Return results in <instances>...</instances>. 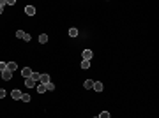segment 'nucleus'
Returning <instances> with one entry per match:
<instances>
[{
	"label": "nucleus",
	"mask_w": 159,
	"mask_h": 118,
	"mask_svg": "<svg viewBox=\"0 0 159 118\" xmlns=\"http://www.w3.org/2000/svg\"><path fill=\"white\" fill-rule=\"evenodd\" d=\"M92 49H83V53H81V56H83V60H87V62H90V58H92Z\"/></svg>",
	"instance_id": "nucleus-1"
},
{
	"label": "nucleus",
	"mask_w": 159,
	"mask_h": 118,
	"mask_svg": "<svg viewBox=\"0 0 159 118\" xmlns=\"http://www.w3.org/2000/svg\"><path fill=\"white\" fill-rule=\"evenodd\" d=\"M25 86L27 88H34V86H37V83L32 79V78H28V79H25Z\"/></svg>",
	"instance_id": "nucleus-2"
},
{
	"label": "nucleus",
	"mask_w": 159,
	"mask_h": 118,
	"mask_svg": "<svg viewBox=\"0 0 159 118\" xmlns=\"http://www.w3.org/2000/svg\"><path fill=\"white\" fill-rule=\"evenodd\" d=\"M21 95H23V93L19 92V90H12V92H11V97H12L14 101H16V99H21Z\"/></svg>",
	"instance_id": "nucleus-3"
},
{
	"label": "nucleus",
	"mask_w": 159,
	"mask_h": 118,
	"mask_svg": "<svg viewBox=\"0 0 159 118\" xmlns=\"http://www.w3.org/2000/svg\"><path fill=\"white\" fill-rule=\"evenodd\" d=\"M25 12H27L28 16H34V14H35V7H34V5H27V7H25Z\"/></svg>",
	"instance_id": "nucleus-4"
},
{
	"label": "nucleus",
	"mask_w": 159,
	"mask_h": 118,
	"mask_svg": "<svg viewBox=\"0 0 159 118\" xmlns=\"http://www.w3.org/2000/svg\"><path fill=\"white\" fill-rule=\"evenodd\" d=\"M21 74L25 76V79H28V78L32 76V71H30L28 67H25V69H21Z\"/></svg>",
	"instance_id": "nucleus-5"
},
{
	"label": "nucleus",
	"mask_w": 159,
	"mask_h": 118,
	"mask_svg": "<svg viewBox=\"0 0 159 118\" xmlns=\"http://www.w3.org/2000/svg\"><path fill=\"white\" fill-rule=\"evenodd\" d=\"M94 90L95 92H103V83L101 81H94Z\"/></svg>",
	"instance_id": "nucleus-6"
},
{
	"label": "nucleus",
	"mask_w": 159,
	"mask_h": 118,
	"mask_svg": "<svg viewBox=\"0 0 159 118\" xmlns=\"http://www.w3.org/2000/svg\"><path fill=\"white\" fill-rule=\"evenodd\" d=\"M2 78H4L5 81H9L11 78H12V72H11V71H4V72H2Z\"/></svg>",
	"instance_id": "nucleus-7"
},
{
	"label": "nucleus",
	"mask_w": 159,
	"mask_h": 118,
	"mask_svg": "<svg viewBox=\"0 0 159 118\" xmlns=\"http://www.w3.org/2000/svg\"><path fill=\"white\" fill-rule=\"evenodd\" d=\"M18 69V65H16V62H9L7 64V71H11V72H14Z\"/></svg>",
	"instance_id": "nucleus-8"
},
{
	"label": "nucleus",
	"mask_w": 159,
	"mask_h": 118,
	"mask_svg": "<svg viewBox=\"0 0 159 118\" xmlns=\"http://www.w3.org/2000/svg\"><path fill=\"white\" fill-rule=\"evenodd\" d=\"M41 83H43V85L50 83V76H48V74H41Z\"/></svg>",
	"instance_id": "nucleus-9"
},
{
	"label": "nucleus",
	"mask_w": 159,
	"mask_h": 118,
	"mask_svg": "<svg viewBox=\"0 0 159 118\" xmlns=\"http://www.w3.org/2000/svg\"><path fill=\"white\" fill-rule=\"evenodd\" d=\"M39 42H41V44L48 42V35H46V34H41V35H39Z\"/></svg>",
	"instance_id": "nucleus-10"
},
{
	"label": "nucleus",
	"mask_w": 159,
	"mask_h": 118,
	"mask_svg": "<svg viewBox=\"0 0 159 118\" xmlns=\"http://www.w3.org/2000/svg\"><path fill=\"white\" fill-rule=\"evenodd\" d=\"M30 78H32L35 83H37V81H41V74H39V72H32V76H30Z\"/></svg>",
	"instance_id": "nucleus-11"
},
{
	"label": "nucleus",
	"mask_w": 159,
	"mask_h": 118,
	"mask_svg": "<svg viewBox=\"0 0 159 118\" xmlns=\"http://www.w3.org/2000/svg\"><path fill=\"white\" fill-rule=\"evenodd\" d=\"M37 92H39V93H43V92H46V85H43V83H39V85H37Z\"/></svg>",
	"instance_id": "nucleus-12"
},
{
	"label": "nucleus",
	"mask_w": 159,
	"mask_h": 118,
	"mask_svg": "<svg viewBox=\"0 0 159 118\" xmlns=\"http://www.w3.org/2000/svg\"><path fill=\"white\" fill-rule=\"evenodd\" d=\"M85 88H94V81L92 79H87L85 81Z\"/></svg>",
	"instance_id": "nucleus-13"
},
{
	"label": "nucleus",
	"mask_w": 159,
	"mask_h": 118,
	"mask_svg": "<svg viewBox=\"0 0 159 118\" xmlns=\"http://www.w3.org/2000/svg\"><path fill=\"white\" fill-rule=\"evenodd\" d=\"M21 101H23V102H30V95H28V93H23V95H21Z\"/></svg>",
	"instance_id": "nucleus-14"
},
{
	"label": "nucleus",
	"mask_w": 159,
	"mask_h": 118,
	"mask_svg": "<svg viewBox=\"0 0 159 118\" xmlns=\"http://www.w3.org/2000/svg\"><path fill=\"white\" fill-rule=\"evenodd\" d=\"M69 35H71V37H76V35H78V30H76V28H69Z\"/></svg>",
	"instance_id": "nucleus-15"
},
{
	"label": "nucleus",
	"mask_w": 159,
	"mask_h": 118,
	"mask_svg": "<svg viewBox=\"0 0 159 118\" xmlns=\"http://www.w3.org/2000/svg\"><path fill=\"white\" fill-rule=\"evenodd\" d=\"M4 71H7V64L5 62H0V72H4Z\"/></svg>",
	"instance_id": "nucleus-16"
},
{
	"label": "nucleus",
	"mask_w": 159,
	"mask_h": 118,
	"mask_svg": "<svg viewBox=\"0 0 159 118\" xmlns=\"http://www.w3.org/2000/svg\"><path fill=\"white\" fill-rule=\"evenodd\" d=\"M97 118H110V113H108V111H103V113L99 115Z\"/></svg>",
	"instance_id": "nucleus-17"
},
{
	"label": "nucleus",
	"mask_w": 159,
	"mask_h": 118,
	"mask_svg": "<svg viewBox=\"0 0 159 118\" xmlns=\"http://www.w3.org/2000/svg\"><path fill=\"white\" fill-rule=\"evenodd\" d=\"M88 67H90V62L83 60V62H81V69H88Z\"/></svg>",
	"instance_id": "nucleus-18"
},
{
	"label": "nucleus",
	"mask_w": 159,
	"mask_h": 118,
	"mask_svg": "<svg viewBox=\"0 0 159 118\" xmlns=\"http://www.w3.org/2000/svg\"><path fill=\"white\" fill-rule=\"evenodd\" d=\"M16 37L23 39V37H25V32H23V30H18V32H16Z\"/></svg>",
	"instance_id": "nucleus-19"
},
{
	"label": "nucleus",
	"mask_w": 159,
	"mask_h": 118,
	"mask_svg": "<svg viewBox=\"0 0 159 118\" xmlns=\"http://www.w3.org/2000/svg\"><path fill=\"white\" fill-rule=\"evenodd\" d=\"M46 90H55V85L50 81V83H46Z\"/></svg>",
	"instance_id": "nucleus-20"
},
{
	"label": "nucleus",
	"mask_w": 159,
	"mask_h": 118,
	"mask_svg": "<svg viewBox=\"0 0 159 118\" xmlns=\"http://www.w3.org/2000/svg\"><path fill=\"white\" fill-rule=\"evenodd\" d=\"M5 95H7V92H5V90H0V99H4Z\"/></svg>",
	"instance_id": "nucleus-21"
},
{
	"label": "nucleus",
	"mask_w": 159,
	"mask_h": 118,
	"mask_svg": "<svg viewBox=\"0 0 159 118\" xmlns=\"http://www.w3.org/2000/svg\"><path fill=\"white\" fill-rule=\"evenodd\" d=\"M4 5H7V2L5 0H0V7H4Z\"/></svg>",
	"instance_id": "nucleus-22"
},
{
	"label": "nucleus",
	"mask_w": 159,
	"mask_h": 118,
	"mask_svg": "<svg viewBox=\"0 0 159 118\" xmlns=\"http://www.w3.org/2000/svg\"><path fill=\"white\" fill-rule=\"evenodd\" d=\"M2 11H4V7H0V14H2Z\"/></svg>",
	"instance_id": "nucleus-23"
},
{
	"label": "nucleus",
	"mask_w": 159,
	"mask_h": 118,
	"mask_svg": "<svg viewBox=\"0 0 159 118\" xmlns=\"http://www.w3.org/2000/svg\"><path fill=\"white\" fill-rule=\"evenodd\" d=\"M94 118H97V116H94Z\"/></svg>",
	"instance_id": "nucleus-24"
}]
</instances>
